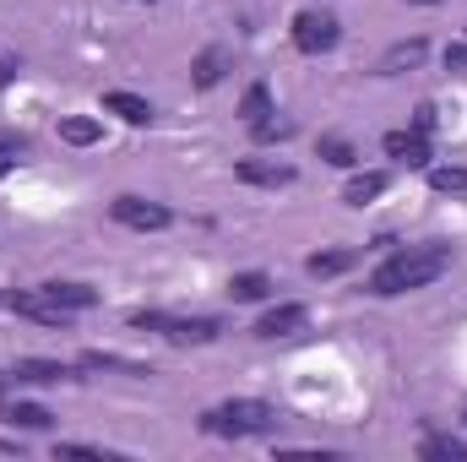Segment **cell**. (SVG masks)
<instances>
[{
    "label": "cell",
    "instance_id": "83f0119b",
    "mask_svg": "<svg viewBox=\"0 0 467 462\" xmlns=\"http://www.w3.org/2000/svg\"><path fill=\"white\" fill-rule=\"evenodd\" d=\"M11 77H16V60H11V55H0V88H5Z\"/></svg>",
    "mask_w": 467,
    "mask_h": 462
},
{
    "label": "cell",
    "instance_id": "9a60e30c",
    "mask_svg": "<svg viewBox=\"0 0 467 462\" xmlns=\"http://www.w3.org/2000/svg\"><path fill=\"white\" fill-rule=\"evenodd\" d=\"M266 294H272V278H266V272H234L229 278L234 305H250V299H266Z\"/></svg>",
    "mask_w": 467,
    "mask_h": 462
},
{
    "label": "cell",
    "instance_id": "4316f807",
    "mask_svg": "<svg viewBox=\"0 0 467 462\" xmlns=\"http://www.w3.org/2000/svg\"><path fill=\"white\" fill-rule=\"evenodd\" d=\"M446 66H451V71H467V44H457V49H446Z\"/></svg>",
    "mask_w": 467,
    "mask_h": 462
},
{
    "label": "cell",
    "instance_id": "e0dca14e",
    "mask_svg": "<svg viewBox=\"0 0 467 462\" xmlns=\"http://www.w3.org/2000/svg\"><path fill=\"white\" fill-rule=\"evenodd\" d=\"M99 136H104L99 120H88V115H66L60 120V142H71V147H93Z\"/></svg>",
    "mask_w": 467,
    "mask_h": 462
},
{
    "label": "cell",
    "instance_id": "7a4b0ae2",
    "mask_svg": "<svg viewBox=\"0 0 467 462\" xmlns=\"http://www.w3.org/2000/svg\"><path fill=\"white\" fill-rule=\"evenodd\" d=\"M202 430L207 436H266V430H277V408L272 403H261V397H234L223 408H213V414H202Z\"/></svg>",
    "mask_w": 467,
    "mask_h": 462
},
{
    "label": "cell",
    "instance_id": "9c48e42d",
    "mask_svg": "<svg viewBox=\"0 0 467 462\" xmlns=\"http://www.w3.org/2000/svg\"><path fill=\"white\" fill-rule=\"evenodd\" d=\"M386 158H397V163H408V169L430 163V142H424V131H386Z\"/></svg>",
    "mask_w": 467,
    "mask_h": 462
},
{
    "label": "cell",
    "instance_id": "4fadbf2b",
    "mask_svg": "<svg viewBox=\"0 0 467 462\" xmlns=\"http://www.w3.org/2000/svg\"><path fill=\"white\" fill-rule=\"evenodd\" d=\"M430 55V44L424 38H408V44H391L386 55H380V77H397V71H408V66H419Z\"/></svg>",
    "mask_w": 467,
    "mask_h": 462
},
{
    "label": "cell",
    "instance_id": "7c38bea8",
    "mask_svg": "<svg viewBox=\"0 0 467 462\" xmlns=\"http://www.w3.org/2000/svg\"><path fill=\"white\" fill-rule=\"evenodd\" d=\"M386 185H391V174H386V169L353 174V180H348V191H343V202H348V207H369V202H375V196H380Z\"/></svg>",
    "mask_w": 467,
    "mask_h": 462
},
{
    "label": "cell",
    "instance_id": "f546056e",
    "mask_svg": "<svg viewBox=\"0 0 467 462\" xmlns=\"http://www.w3.org/2000/svg\"><path fill=\"white\" fill-rule=\"evenodd\" d=\"M408 5H441V0H408Z\"/></svg>",
    "mask_w": 467,
    "mask_h": 462
},
{
    "label": "cell",
    "instance_id": "44dd1931",
    "mask_svg": "<svg viewBox=\"0 0 467 462\" xmlns=\"http://www.w3.org/2000/svg\"><path fill=\"white\" fill-rule=\"evenodd\" d=\"M419 457H467V441H457V436H424V446H419Z\"/></svg>",
    "mask_w": 467,
    "mask_h": 462
},
{
    "label": "cell",
    "instance_id": "8fae6325",
    "mask_svg": "<svg viewBox=\"0 0 467 462\" xmlns=\"http://www.w3.org/2000/svg\"><path fill=\"white\" fill-rule=\"evenodd\" d=\"M234 174H239L244 185H266V191H277V185H288V180H294V169H288V163H261V158H244Z\"/></svg>",
    "mask_w": 467,
    "mask_h": 462
},
{
    "label": "cell",
    "instance_id": "ffe728a7",
    "mask_svg": "<svg viewBox=\"0 0 467 462\" xmlns=\"http://www.w3.org/2000/svg\"><path fill=\"white\" fill-rule=\"evenodd\" d=\"M5 419H11V425H22V430H49V425H55V414H49V408H38V403H11V408H5Z\"/></svg>",
    "mask_w": 467,
    "mask_h": 462
},
{
    "label": "cell",
    "instance_id": "30bf717a",
    "mask_svg": "<svg viewBox=\"0 0 467 462\" xmlns=\"http://www.w3.org/2000/svg\"><path fill=\"white\" fill-rule=\"evenodd\" d=\"M305 327V305H272L261 321H255V338H288V332H299Z\"/></svg>",
    "mask_w": 467,
    "mask_h": 462
},
{
    "label": "cell",
    "instance_id": "277c9868",
    "mask_svg": "<svg viewBox=\"0 0 467 462\" xmlns=\"http://www.w3.org/2000/svg\"><path fill=\"white\" fill-rule=\"evenodd\" d=\"M337 38H343V27L332 11H299L294 16V49L299 55H327V49H337Z\"/></svg>",
    "mask_w": 467,
    "mask_h": 462
},
{
    "label": "cell",
    "instance_id": "cb8c5ba5",
    "mask_svg": "<svg viewBox=\"0 0 467 462\" xmlns=\"http://www.w3.org/2000/svg\"><path fill=\"white\" fill-rule=\"evenodd\" d=\"M255 131V142H283V136H294V120H261V125H250Z\"/></svg>",
    "mask_w": 467,
    "mask_h": 462
},
{
    "label": "cell",
    "instance_id": "2e32d148",
    "mask_svg": "<svg viewBox=\"0 0 467 462\" xmlns=\"http://www.w3.org/2000/svg\"><path fill=\"white\" fill-rule=\"evenodd\" d=\"M104 110L119 115L125 125H147V120H152V104H147V99H136V93H104Z\"/></svg>",
    "mask_w": 467,
    "mask_h": 462
},
{
    "label": "cell",
    "instance_id": "3957f363",
    "mask_svg": "<svg viewBox=\"0 0 467 462\" xmlns=\"http://www.w3.org/2000/svg\"><path fill=\"white\" fill-rule=\"evenodd\" d=\"M130 327H141V332H163L169 343L180 348H202V343H218V332H223V321H213V316H147V310H136L130 316Z\"/></svg>",
    "mask_w": 467,
    "mask_h": 462
},
{
    "label": "cell",
    "instance_id": "5b68a950",
    "mask_svg": "<svg viewBox=\"0 0 467 462\" xmlns=\"http://www.w3.org/2000/svg\"><path fill=\"white\" fill-rule=\"evenodd\" d=\"M109 218H115L119 229H169L174 218H169V207L163 202H147V196H115L109 202Z\"/></svg>",
    "mask_w": 467,
    "mask_h": 462
},
{
    "label": "cell",
    "instance_id": "603a6c76",
    "mask_svg": "<svg viewBox=\"0 0 467 462\" xmlns=\"http://www.w3.org/2000/svg\"><path fill=\"white\" fill-rule=\"evenodd\" d=\"M321 158H327V163H337V169H353V163H358L353 142H343V136H321Z\"/></svg>",
    "mask_w": 467,
    "mask_h": 462
},
{
    "label": "cell",
    "instance_id": "8992f818",
    "mask_svg": "<svg viewBox=\"0 0 467 462\" xmlns=\"http://www.w3.org/2000/svg\"><path fill=\"white\" fill-rule=\"evenodd\" d=\"M5 305H11L16 316H27V321H44V327H66V321H71V310H66V305H55L44 289H27V294H5Z\"/></svg>",
    "mask_w": 467,
    "mask_h": 462
},
{
    "label": "cell",
    "instance_id": "d4e9b609",
    "mask_svg": "<svg viewBox=\"0 0 467 462\" xmlns=\"http://www.w3.org/2000/svg\"><path fill=\"white\" fill-rule=\"evenodd\" d=\"M413 131H435V110H430V104L413 110Z\"/></svg>",
    "mask_w": 467,
    "mask_h": 462
},
{
    "label": "cell",
    "instance_id": "484cf974",
    "mask_svg": "<svg viewBox=\"0 0 467 462\" xmlns=\"http://www.w3.org/2000/svg\"><path fill=\"white\" fill-rule=\"evenodd\" d=\"M55 457H104L99 446H55Z\"/></svg>",
    "mask_w": 467,
    "mask_h": 462
},
{
    "label": "cell",
    "instance_id": "7402d4cb",
    "mask_svg": "<svg viewBox=\"0 0 467 462\" xmlns=\"http://www.w3.org/2000/svg\"><path fill=\"white\" fill-rule=\"evenodd\" d=\"M430 185H435L441 196H462L467 191V169H457V163H451V169H430Z\"/></svg>",
    "mask_w": 467,
    "mask_h": 462
},
{
    "label": "cell",
    "instance_id": "d6986e66",
    "mask_svg": "<svg viewBox=\"0 0 467 462\" xmlns=\"http://www.w3.org/2000/svg\"><path fill=\"white\" fill-rule=\"evenodd\" d=\"M266 115H272V93H266V82L244 88V99H239V120H244V125H261Z\"/></svg>",
    "mask_w": 467,
    "mask_h": 462
},
{
    "label": "cell",
    "instance_id": "ba28073f",
    "mask_svg": "<svg viewBox=\"0 0 467 462\" xmlns=\"http://www.w3.org/2000/svg\"><path fill=\"white\" fill-rule=\"evenodd\" d=\"M229 71H234V49L229 44H213V49H202V55L191 60V82H196V88H218Z\"/></svg>",
    "mask_w": 467,
    "mask_h": 462
},
{
    "label": "cell",
    "instance_id": "6da1fadb",
    "mask_svg": "<svg viewBox=\"0 0 467 462\" xmlns=\"http://www.w3.org/2000/svg\"><path fill=\"white\" fill-rule=\"evenodd\" d=\"M441 272H451V245H408V250H391V256L369 272V294L397 299V294L430 289Z\"/></svg>",
    "mask_w": 467,
    "mask_h": 462
},
{
    "label": "cell",
    "instance_id": "f1b7e54d",
    "mask_svg": "<svg viewBox=\"0 0 467 462\" xmlns=\"http://www.w3.org/2000/svg\"><path fill=\"white\" fill-rule=\"evenodd\" d=\"M16 158H22V152H5V147H0V180H5L11 169H16Z\"/></svg>",
    "mask_w": 467,
    "mask_h": 462
},
{
    "label": "cell",
    "instance_id": "ac0fdd59",
    "mask_svg": "<svg viewBox=\"0 0 467 462\" xmlns=\"http://www.w3.org/2000/svg\"><path fill=\"white\" fill-rule=\"evenodd\" d=\"M353 261H358L353 250H316L305 267H310V278H337V272H348Z\"/></svg>",
    "mask_w": 467,
    "mask_h": 462
},
{
    "label": "cell",
    "instance_id": "5bb4252c",
    "mask_svg": "<svg viewBox=\"0 0 467 462\" xmlns=\"http://www.w3.org/2000/svg\"><path fill=\"white\" fill-rule=\"evenodd\" d=\"M44 294H49L55 305H66L71 316H77V310H93V305H99V294H93L88 283H44Z\"/></svg>",
    "mask_w": 467,
    "mask_h": 462
},
{
    "label": "cell",
    "instance_id": "52a82bcc",
    "mask_svg": "<svg viewBox=\"0 0 467 462\" xmlns=\"http://www.w3.org/2000/svg\"><path fill=\"white\" fill-rule=\"evenodd\" d=\"M77 370L71 364H60V359H16L11 364V381L16 386H60V381H71Z\"/></svg>",
    "mask_w": 467,
    "mask_h": 462
}]
</instances>
